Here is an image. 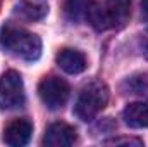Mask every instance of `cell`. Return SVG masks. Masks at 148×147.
I'll use <instances>...</instances> for the list:
<instances>
[{"label": "cell", "instance_id": "6da1fadb", "mask_svg": "<svg viewBox=\"0 0 148 147\" xmlns=\"http://www.w3.org/2000/svg\"><path fill=\"white\" fill-rule=\"evenodd\" d=\"M0 47L9 54L29 62L41 55V40L35 33L12 24H5L0 30Z\"/></svg>", "mask_w": 148, "mask_h": 147}, {"label": "cell", "instance_id": "7a4b0ae2", "mask_svg": "<svg viewBox=\"0 0 148 147\" xmlns=\"http://www.w3.org/2000/svg\"><path fill=\"white\" fill-rule=\"evenodd\" d=\"M107 102H109V88L100 81L88 83L86 87L81 88L77 95V101L74 104V114L83 121H91L107 106Z\"/></svg>", "mask_w": 148, "mask_h": 147}, {"label": "cell", "instance_id": "3957f363", "mask_svg": "<svg viewBox=\"0 0 148 147\" xmlns=\"http://www.w3.org/2000/svg\"><path fill=\"white\" fill-rule=\"evenodd\" d=\"M24 104V83L21 74L7 71L0 76V109H14Z\"/></svg>", "mask_w": 148, "mask_h": 147}, {"label": "cell", "instance_id": "277c9868", "mask_svg": "<svg viewBox=\"0 0 148 147\" xmlns=\"http://www.w3.org/2000/svg\"><path fill=\"white\" fill-rule=\"evenodd\" d=\"M69 85L59 76H48L40 81L38 95L48 109H60L69 99Z\"/></svg>", "mask_w": 148, "mask_h": 147}, {"label": "cell", "instance_id": "5b68a950", "mask_svg": "<svg viewBox=\"0 0 148 147\" xmlns=\"http://www.w3.org/2000/svg\"><path fill=\"white\" fill-rule=\"evenodd\" d=\"M76 142V130L67 123H53L47 128L43 144L47 147H69Z\"/></svg>", "mask_w": 148, "mask_h": 147}, {"label": "cell", "instance_id": "8992f818", "mask_svg": "<svg viewBox=\"0 0 148 147\" xmlns=\"http://www.w3.org/2000/svg\"><path fill=\"white\" fill-rule=\"evenodd\" d=\"M31 133H33V125L28 119L21 118V119H14L7 125V128L3 132V140L7 146L23 147L29 142Z\"/></svg>", "mask_w": 148, "mask_h": 147}, {"label": "cell", "instance_id": "52a82bcc", "mask_svg": "<svg viewBox=\"0 0 148 147\" xmlns=\"http://www.w3.org/2000/svg\"><path fill=\"white\" fill-rule=\"evenodd\" d=\"M57 64L60 69H64L69 74H79L83 73L88 66L86 55L76 49H64L57 54Z\"/></svg>", "mask_w": 148, "mask_h": 147}, {"label": "cell", "instance_id": "ba28073f", "mask_svg": "<svg viewBox=\"0 0 148 147\" xmlns=\"http://www.w3.org/2000/svg\"><path fill=\"white\" fill-rule=\"evenodd\" d=\"M14 12L26 21H40L48 14V5L43 0H19Z\"/></svg>", "mask_w": 148, "mask_h": 147}, {"label": "cell", "instance_id": "9c48e42d", "mask_svg": "<svg viewBox=\"0 0 148 147\" xmlns=\"http://www.w3.org/2000/svg\"><path fill=\"white\" fill-rule=\"evenodd\" d=\"M124 123L131 128H148V104L133 102L122 112Z\"/></svg>", "mask_w": 148, "mask_h": 147}, {"label": "cell", "instance_id": "30bf717a", "mask_svg": "<svg viewBox=\"0 0 148 147\" xmlns=\"http://www.w3.org/2000/svg\"><path fill=\"white\" fill-rule=\"evenodd\" d=\"M103 5H105V9H107V12H109L112 28H114V26H115V28L124 26V23H126L127 17H129L131 0H107Z\"/></svg>", "mask_w": 148, "mask_h": 147}, {"label": "cell", "instance_id": "8fae6325", "mask_svg": "<svg viewBox=\"0 0 148 147\" xmlns=\"http://www.w3.org/2000/svg\"><path fill=\"white\" fill-rule=\"evenodd\" d=\"M86 17L90 21V24L97 30V31H105L112 28L110 24V17H109V12L105 9L103 3H90L88 10H86Z\"/></svg>", "mask_w": 148, "mask_h": 147}, {"label": "cell", "instance_id": "7c38bea8", "mask_svg": "<svg viewBox=\"0 0 148 147\" xmlns=\"http://www.w3.org/2000/svg\"><path fill=\"white\" fill-rule=\"evenodd\" d=\"M124 92L133 94V95H141V97H148V71L143 73H136L129 76L124 83H122Z\"/></svg>", "mask_w": 148, "mask_h": 147}, {"label": "cell", "instance_id": "4fadbf2b", "mask_svg": "<svg viewBox=\"0 0 148 147\" xmlns=\"http://www.w3.org/2000/svg\"><path fill=\"white\" fill-rule=\"evenodd\" d=\"M90 7L88 0H66V14L71 21H79L86 16Z\"/></svg>", "mask_w": 148, "mask_h": 147}, {"label": "cell", "instance_id": "5bb4252c", "mask_svg": "<svg viewBox=\"0 0 148 147\" xmlns=\"http://www.w3.org/2000/svg\"><path fill=\"white\" fill-rule=\"evenodd\" d=\"M105 144H110V146H143V142L138 139H112V140H107Z\"/></svg>", "mask_w": 148, "mask_h": 147}, {"label": "cell", "instance_id": "9a60e30c", "mask_svg": "<svg viewBox=\"0 0 148 147\" xmlns=\"http://www.w3.org/2000/svg\"><path fill=\"white\" fill-rule=\"evenodd\" d=\"M140 49H141V54L148 59V28L143 31V35L140 38Z\"/></svg>", "mask_w": 148, "mask_h": 147}, {"label": "cell", "instance_id": "2e32d148", "mask_svg": "<svg viewBox=\"0 0 148 147\" xmlns=\"http://www.w3.org/2000/svg\"><path fill=\"white\" fill-rule=\"evenodd\" d=\"M141 16L148 21V0H141Z\"/></svg>", "mask_w": 148, "mask_h": 147}]
</instances>
